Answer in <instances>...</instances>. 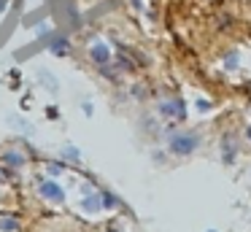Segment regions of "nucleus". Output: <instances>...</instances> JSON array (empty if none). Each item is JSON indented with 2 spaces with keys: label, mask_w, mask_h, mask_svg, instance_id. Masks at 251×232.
I'll use <instances>...</instances> for the list:
<instances>
[{
  "label": "nucleus",
  "mask_w": 251,
  "mask_h": 232,
  "mask_svg": "<svg viewBox=\"0 0 251 232\" xmlns=\"http://www.w3.org/2000/svg\"><path fill=\"white\" fill-rule=\"evenodd\" d=\"M197 108H200V111H208V108H211V103H205V100H197Z\"/></svg>",
  "instance_id": "obj_7"
},
{
  "label": "nucleus",
  "mask_w": 251,
  "mask_h": 232,
  "mask_svg": "<svg viewBox=\"0 0 251 232\" xmlns=\"http://www.w3.org/2000/svg\"><path fill=\"white\" fill-rule=\"evenodd\" d=\"M235 62H238V54H232V57H227V68H235Z\"/></svg>",
  "instance_id": "obj_8"
},
{
  "label": "nucleus",
  "mask_w": 251,
  "mask_h": 232,
  "mask_svg": "<svg viewBox=\"0 0 251 232\" xmlns=\"http://www.w3.org/2000/svg\"><path fill=\"white\" fill-rule=\"evenodd\" d=\"M159 111H162L165 116H184V103H181V100L162 103V105H159Z\"/></svg>",
  "instance_id": "obj_2"
},
{
  "label": "nucleus",
  "mask_w": 251,
  "mask_h": 232,
  "mask_svg": "<svg viewBox=\"0 0 251 232\" xmlns=\"http://www.w3.org/2000/svg\"><path fill=\"white\" fill-rule=\"evenodd\" d=\"M197 149V135H173L170 138V151H176V154H192V151Z\"/></svg>",
  "instance_id": "obj_1"
},
{
  "label": "nucleus",
  "mask_w": 251,
  "mask_h": 232,
  "mask_svg": "<svg viewBox=\"0 0 251 232\" xmlns=\"http://www.w3.org/2000/svg\"><path fill=\"white\" fill-rule=\"evenodd\" d=\"M108 49H105V43H92V59L95 62H108Z\"/></svg>",
  "instance_id": "obj_4"
},
{
  "label": "nucleus",
  "mask_w": 251,
  "mask_h": 232,
  "mask_svg": "<svg viewBox=\"0 0 251 232\" xmlns=\"http://www.w3.org/2000/svg\"><path fill=\"white\" fill-rule=\"evenodd\" d=\"M41 192H44L49 200H57V203H62V197H65V194H62V189L57 186V183H51V181L41 183Z\"/></svg>",
  "instance_id": "obj_3"
},
{
  "label": "nucleus",
  "mask_w": 251,
  "mask_h": 232,
  "mask_svg": "<svg viewBox=\"0 0 251 232\" xmlns=\"http://www.w3.org/2000/svg\"><path fill=\"white\" fill-rule=\"evenodd\" d=\"M249 138H251V129H249Z\"/></svg>",
  "instance_id": "obj_9"
},
{
  "label": "nucleus",
  "mask_w": 251,
  "mask_h": 232,
  "mask_svg": "<svg viewBox=\"0 0 251 232\" xmlns=\"http://www.w3.org/2000/svg\"><path fill=\"white\" fill-rule=\"evenodd\" d=\"M68 52V41L65 38H54L51 41V54H65Z\"/></svg>",
  "instance_id": "obj_5"
},
{
  "label": "nucleus",
  "mask_w": 251,
  "mask_h": 232,
  "mask_svg": "<svg viewBox=\"0 0 251 232\" xmlns=\"http://www.w3.org/2000/svg\"><path fill=\"white\" fill-rule=\"evenodd\" d=\"M65 156L68 159H78V151L76 149H65Z\"/></svg>",
  "instance_id": "obj_6"
}]
</instances>
